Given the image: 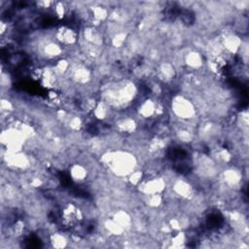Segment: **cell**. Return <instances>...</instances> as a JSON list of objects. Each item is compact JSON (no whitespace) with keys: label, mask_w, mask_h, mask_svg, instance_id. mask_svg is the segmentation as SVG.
I'll use <instances>...</instances> for the list:
<instances>
[{"label":"cell","mask_w":249,"mask_h":249,"mask_svg":"<svg viewBox=\"0 0 249 249\" xmlns=\"http://www.w3.org/2000/svg\"><path fill=\"white\" fill-rule=\"evenodd\" d=\"M53 38L63 48H72L78 44L79 34L67 25H60L54 30Z\"/></svg>","instance_id":"7a4b0ae2"},{"label":"cell","mask_w":249,"mask_h":249,"mask_svg":"<svg viewBox=\"0 0 249 249\" xmlns=\"http://www.w3.org/2000/svg\"><path fill=\"white\" fill-rule=\"evenodd\" d=\"M68 238L61 232H53L50 235V242L52 243L53 247L61 248L65 247L68 242Z\"/></svg>","instance_id":"277c9868"},{"label":"cell","mask_w":249,"mask_h":249,"mask_svg":"<svg viewBox=\"0 0 249 249\" xmlns=\"http://www.w3.org/2000/svg\"><path fill=\"white\" fill-rule=\"evenodd\" d=\"M89 171L82 163L76 162V163H73L70 167V176L72 180L75 182H78V183L85 182L86 179L89 177Z\"/></svg>","instance_id":"3957f363"},{"label":"cell","mask_w":249,"mask_h":249,"mask_svg":"<svg viewBox=\"0 0 249 249\" xmlns=\"http://www.w3.org/2000/svg\"><path fill=\"white\" fill-rule=\"evenodd\" d=\"M171 111L173 115L183 122H193L195 121L197 109L192 99L185 96L184 94L176 95L172 98L171 103Z\"/></svg>","instance_id":"6da1fadb"}]
</instances>
